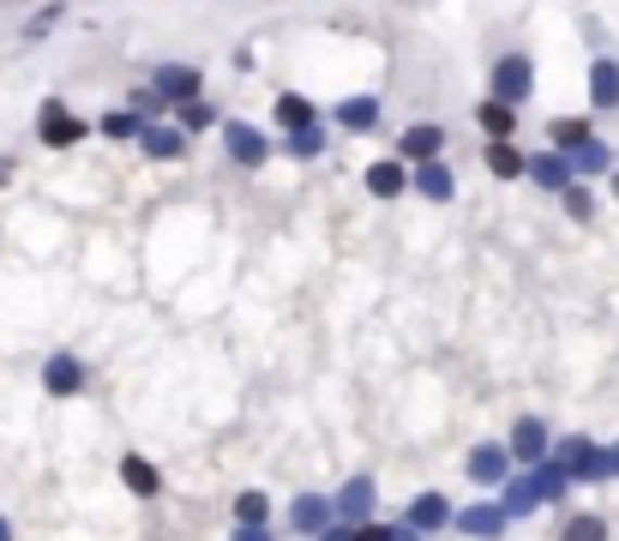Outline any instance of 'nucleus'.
Instances as JSON below:
<instances>
[{
	"instance_id": "10",
	"label": "nucleus",
	"mask_w": 619,
	"mask_h": 541,
	"mask_svg": "<svg viewBox=\"0 0 619 541\" xmlns=\"http://www.w3.org/2000/svg\"><path fill=\"white\" fill-rule=\"evenodd\" d=\"M523 175H529V180H542L547 193H559V187H566V180H578V175H571V163H566V151L529 156V163H523Z\"/></svg>"
},
{
	"instance_id": "4",
	"label": "nucleus",
	"mask_w": 619,
	"mask_h": 541,
	"mask_svg": "<svg viewBox=\"0 0 619 541\" xmlns=\"http://www.w3.org/2000/svg\"><path fill=\"white\" fill-rule=\"evenodd\" d=\"M37 133H42V144L66 151V144H78V139H85V121H78L66 103H42V109H37Z\"/></svg>"
},
{
	"instance_id": "29",
	"label": "nucleus",
	"mask_w": 619,
	"mask_h": 541,
	"mask_svg": "<svg viewBox=\"0 0 619 541\" xmlns=\"http://www.w3.org/2000/svg\"><path fill=\"white\" fill-rule=\"evenodd\" d=\"M289 151H295V156H319V151H325L319 121H313V127H295V133H289Z\"/></svg>"
},
{
	"instance_id": "35",
	"label": "nucleus",
	"mask_w": 619,
	"mask_h": 541,
	"mask_svg": "<svg viewBox=\"0 0 619 541\" xmlns=\"http://www.w3.org/2000/svg\"><path fill=\"white\" fill-rule=\"evenodd\" d=\"M386 541H421V529H409V524H403V529H386Z\"/></svg>"
},
{
	"instance_id": "7",
	"label": "nucleus",
	"mask_w": 619,
	"mask_h": 541,
	"mask_svg": "<svg viewBox=\"0 0 619 541\" xmlns=\"http://www.w3.org/2000/svg\"><path fill=\"white\" fill-rule=\"evenodd\" d=\"M42 386H49L54 398H73V391H85V361H78V355H49V367H42Z\"/></svg>"
},
{
	"instance_id": "19",
	"label": "nucleus",
	"mask_w": 619,
	"mask_h": 541,
	"mask_svg": "<svg viewBox=\"0 0 619 541\" xmlns=\"http://www.w3.org/2000/svg\"><path fill=\"white\" fill-rule=\"evenodd\" d=\"M439 144H445V133H439V127H409L397 151L409 156V163H427V156H439Z\"/></svg>"
},
{
	"instance_id": "8",
	"label": "nucleus",
	"mask_w": 619,
	"mask_h": 541,
	"mask_svg": "<svg viewBox=\"0 0 619 541\" xmlns=\"http://www.w3.org/2000/svg\"><path fill=\"white\" fill-rule=\"evenodd\" d=\"M289 524H295L301 536H319L325 524H337V505H331V500H319V493H301V500L289 505Z\"/></svg>"
},
{
	"instance_id": "11",
	"label": "nucleus",
	"mask_w": 619,
	"mask_h": 541,
	"mask_svg": "<svg viewBox=\"0 0 619 541\" xmlns=\"http://www.w3.org/2000/svg\"><path fill=\"white\" fill-rule=\"evenodd\" d=\"M139 144H144V156H156V163H175V156L187 151V133L181 127H139Z\"/></svg>"
},
{
	"instance_id": "26",
	"label": "nucleus",
	"mask_w": 619,
	"mask_h": 541,
	"mask_svg": "<svg viewBox=\"0 0 619 541\" xmlns=\"http://www.w3.org/2000/svg\"><path fill=\"white\" fill-rule=\"evenodd\" d=\"M566 163H571V175H602V168H607V151H602L595 139H583L578 151H566Z\"/></svg>"
},
{
	"instance_id": "38",
	"label": "nucleus",
	"mask_w": 619,
	"mask_h": 541,
	"mask_svg": "<svg viewBox=\"0 0 619 541\" xmlns=\"http://www.w3.org/2000/svg\"><path fill=\"white\" fill-rule=\"evenodd\" d=\"M614 476H619V445H614Z\"/></svg>"
},
{
	"instance_id": "15",
	"label": "nucleus",
	"mask_w": 619,
	"mask_h": 541,
	"mask_svg": "<svg viewBox=\"0 0 619 541\" xmlns=\"http://www.w3.org/2000/svg\"><path fill=\"white\" fill-rule=\"evenodd\" d=\"M439 524H452V505H445V493H421V500L409 505V529H421V536H433Z\"/></svg>"
},
{
	"instance_id": "14",
	"label": "nucleus",
	"mask_w": 619,
	"mask_h": 541,
	"mask_svg": "<svg viewBox=\"0 0 619 541\" xmlns=\"http://www.w3.org/2000/svg\"><path fill=\"white\" fill-rule=\"evenodd\" d=\"M590 103L595 109H619V61H595L590 66Z\"/></svg>"
},
{
	"instance_id": "3",
	"label": "nucleus",
	"mask_w": 619,
	"mask_h": 541,
	"mask_svg": "<svg viewBox=\"0 0 619 541\" xmlns=\"http://www.w3.org/2000/svg\"><path fill=\"white\" fill-rule=\"evenodd\" d=\"M529 90H535V66H529V54H505L500 66H493V97L500 103H529Z\"/></svg>"
},
{
	"instance_id": "23",
	"label": "nucleus",
	"mask_w": 619,
	"mask_h": 541,
	"mask_svg": "<svg viewBox=\"0 0 619 541\" xmlns=\"http://www.w3.org/2000/svg\"><path fill=\"white\" fill-rule=\"evenodd\" d=\"M481 127H488L493 139H511V133H517V109L493 97V103H481Z\"/></svg>"
},
{
	"instance_id": "24",
	"label": "nucleus",
	"mask_w": 619,
	"mask_h": 541,
	"mask_svg": "<svg viewBox=\"0 0 619 541\" xmlns=\"http://www.w3.org/2000/svg\"><path fill=\"white\" fill-rule=\"evenodd\" d=\"M313 121H319V115H313L307 97H277V127L295 133V127H313Z\"/></svg>"
},
{
	"instance_id": "33",
	"label": "nucleus",
	"mask_w": 619,
	"mask_h": 541,
	"mask_svg": "<svg viewBox=\"0 0 619 541\" xmlns=\"http://www.w3.org/2000/svg\"><path fill=\"white\" fill-rule=\"evenodd\" d=\"M319 541H355V524H343V517H337V529L325 524V529H319Z\"/></svg>"
},
{
	"instance_id": "9",
	"label": "nucleus",
	"mask_w": 619,
	"mask_h": 541,
	"mask_svg": "<svg viewBox=\"0 0 619 541\" xmlns=\"http://www.w3.org/2000/svg\"><path fill=\"white\" fill-rule=\"evenodd\" d=\"M199 85H205L199 66H163V73H156V97H168V103H193Z\"/></svg>"
},
{
	"instance_id": "30",
	"label": "nucleus",
	"mask_w": 619,
	"mask_h": 541,
	"mask_svg": "<svg viewBox=\"0 0 619 541\" xmlns=\"http://www.w3.org/2000/svg\"><path fill=\"white\" fill-rule=\"evenodd\" d=\"M265 517H271L265 493H241V500H235V524H265Z\"/></svg>"
},
{
	"instance_id": "34",
	"label": "nucleus",
	"mask_w": 619,
	"mask_h": 541,
	"mask_svg": "<svg viewBox=\"0 0 619 541\" xmlns=\"http://www.w3.org/2000/svg\"><path fill=\"white\" fill-rule=\"evenodd\" d=\"M235 541H271V536H265V524H241V529H235Z\"/></svg>"
},
{
	"instance_id": "13",
	"label": "nucleus",
	"mask_w": 619,
	"mask_h": 541,
	"mask_svg": "<svg viewBox=\"0 0 619 541\" xmlns=\"http://www.w3.org/2000/svg\"><path fill=\"white\" fill-rule=\"evenodd\" d=\"M337 127L374 133L379 127V97H349V103H337Z\"/></svg>"
},
{
	"instance_id": "36",
	"label": "nucleus",
	"mask_w": 619,
	"mask_h": 541,
	"mask_svg": "<svg viewBox=\"0 0 619 541\" xmlns=\"http://www.w3.org/2000/svg\"><path fill=\"white\" fill-rule=\"evenodd\" d=\"M13 175H18V163H13V156H0V187H7Z\"/></svg>"
},
{
	"instance_id": "32",
	"label": "nucleus",
	"mask_w": 619,
	"mask_h": 541,
	"mask_svg": "<svg viewBox=\"0 0 619 541\" xmlns=\"http://www.w3.org/2000/svg\"><path fill=\"white\" fill-rule=\"evenodd\" d=\"M54 18H61V7H49V13H37V18H30V25H25V37H30V42H37V37H49V30H54Z\"/></svg>"
},
{
	"instance_id": "1",
	"label": "nucleus",
	"mask_w": 619,
	"mask_h": 541,
	"mask_svg": "<svg viewBox=\"0 0 619 541\" xmlns=\"http://www.w3.org/2000/svg\"><path fill=\"white\" fill-rule=\"evenodd\" d=\"M566 481H571V476H566V464H559V457H554V464H535L523 481H511V488H505V517H523V512H535L542 500L566 493Z\"/></svg>"
},
{
	"instance_id": "22",
	"label": "nucleus",
	"mask_w": 619,
	"mask_h": 541,
	"mask_svg": "<svg viewBox=\"0 0 619 541\" xmlns=\"http://www.w3.org/2000/svg\"><path fill=\"white\" fill-rule=\"evenodd\" d=\"M559 541H607V517H602V512L566 517V536H559Z\"/></svg>"
},
{
	"instance_id": "37",
	"label": "nucleus",
	"mask_w": 619,
	"mask_h": 541,
	"mask_svg": "<svg viewBox=\"0 0 619 541\" xmlns=\"http://www.w3.org/2000/svg\"><path fill=\"white\" fill-rule=\"evenodd\" d=\"M0 541H13V536H7V517H0Z\"/></svg>"
},
{
	"instance_id": "17",
	"label": "nucleus",
	"mask_w": 619,
	"mask_h": 541,
	"mask_svg": "<svg viewBox=\"0 0 619 541\" xmlns=\"http://www.w3.org/2000/svg\"><path fill=\"white\" fill-rule=\"evenodd\" d=\"M505 464H511V451H500V445H476V451H469V476L488 481V488H493V481H505Z\"/></svg>"
},
{
	"instance_id": "27",
	"label": "nucleus",
	"mask_w": 619,
	"mask_h": 541,
	"mask_svg": "<svg viewBox=\"0 0 619 541\" xmlns=\"http://www.w3.org/2000/svg\"><path fill=\"white\" fill-rule=\"evenodd\" d=\"M547 133H554V151H578V144L590 139V121H578V115L566 121V115H559L554 127H547Z\"/></svg>"
},
{
	"instance_id": "6",
	"label": "nucleus",
	"mask_w": 619,
	"mask_h": 541,
	"mask_svg": "<svg viewBox=\"0 0 619 541\" xmlns=\"http://www.w3.org/2000/svg\"><path fill=\"white\" fill-rule=\"evenodd\" d=\"M374 500H379V493H374V481H367V476H355V481H343V493H337V517H343V524H367V517H374Z\"/></svg>"
},
{
	"instance_id": "28",
	"label": "nucleus",
	"mask_w": 619,
	"mask_h": 541,
	"mask_svg": "<svg viewBox=\"0 0 619 541\" xmlns=\"http://www.w3.org/2000/svg\"><path fill=\"white\" fill-rule=\"evenodd\" d=\"M139 127H144V121L132 115V109H115V115H103V133H109V139H139Z\"/></svg>"
},
{
	"instance_id": "5",
	"label": "nucleus",
	"mask_w": 619,
	"mask_h": 541,
	"mask_svg": "<svg viewBox=\"0 0 619 541\" xmlns=\"http://www.w3.org/2000/svg\"><path fill=\"white\" fill-rule=\"evenodd\" d=\"M223 144H229V156L241 168H258L265 156H271V139H265L258 127H247V121H229V127H223Z\"/></svg>"
},
{
	"instance_id": "39",
	"label": "nucleus",
	"mask_w": 619,
	"mask_h": 541,
	"mask_svg": "<svg viewBox=\"0 0 619 541\" xmlns=\"http://www.w3.org/2000/svg\"><path fill=\"white\" fill-rule=\"evenodd\" d=\"M614 193H619V175H614Z\"/></svg>"
},
{
	"instance_id": "25",
	"label": "nucleus",
	"mask_w": 619,
	"mask_h": 541,
	"mask_svg": "<svg viewBox=\"0 0 619 541\" xmlns=\"http://www.w3.org/2000/svg\"><path fill=\"white\" fill-rule=\"evenodd\" d=\"M121 481H127L132 493H144V500H151V493L163 488V481H156V469L144 464V457H127V464H121Z\"/></svg>"
},
{
	"instance_id": "12",
	"label": "nucleus",
	"mask_w": 619,
	"mask_h": 541,
	"mask_svg": "<svg viewBox=\"0 0 619 541\" xmlns=\"http://www.w3.org/2000/svg\"><path fill=\"white\" fill-rule=\"evenodd\" d=\"M457 529H464V536H481V541L505 536V505H469V512L457 517Z\"/></svg>"
},
{
	"instance_id": "16",
	"label": "nucleus",
	"mask_w": 619,
	"mask_h": 541,
	"mask_svg": "<svg viewBox=\"0 0 619 541\" xmlns=\"http://www.w3.org/2000/svg\"><path fill=\"white\" fill-rule=\"evenodd\" d=\"M542 451H547V427L542 422H517V433H511L517 464H542Z\"/></svg>"
},
{
	"instance_id": "31",
	"label": "nucleus",
	"mask_w": 619,
	"mask_h": 541,
	"mask_svg": "<svg viewBox=\"0 0 619 541\" xmlns=\"http://www.w3.org/2000/svg\"><path fill=\"white\" fill-rule=\"evenodd\" d=\"M559 193H566V211H571V217H590V193H583L578 180H566Z\"/></svg>"
},
{
	"instance_id": "18",
	"label": "nucleus",
	"mask_w": 619,
	"mask_h": 541,
	"mask_svg": "<svg viewBox=\"0 0 619 541\" xmlns=\"http://www.w3.org/2000/svg\"><path fill=\"white\" fill-rule=\"evenodd\" d=\"M415 187H421L427 199H439V205H445V199H452V168L439 163V156H427V163H415Z\"/></svg>"
},
{
	"instance_id": "2",
	"label": "nucleus",
	"mask_w": 619,
	"mask_h": 541,
	"mask_svg": "<svg viewBox=\"0 0 619 541\" xmlns=\"http://www.w3.org/2000/svg\"><path fill=\"white\" fill-rule=\"evenodd\" d=\"M559 464H566V476H578V481H607L614 476V451H595L590 439H559V451H554Z\"/></svg>"
},
{
	"instance_id": "20",
	"label": "nucleus",
	"mask_w": 619,
	"mask_h": 541,
	"mask_svg": "<svg viewBox=\"0 0 619 541\" xmlns=\"http://www.w3.org/2000/svg\"><path fill=\"white\" fill-rule=\"evenodd\" d=\"M523 163H529V156L517 151L511 139H493V151H488V168H493V175H500V180H517V175H523Z\"/></svg>"
},
{
	"instance_id": "21",
	"label": "nucleus",
	"mask_w": 619,
	"mask_h": 541,
	"mask_svg": "<svg viewBox=\"0 0 619 541\" xmlns=\"http://www.w3.org/2000/svg\"><path fill=\"white\" fill-rule=\"evenodd\" d=\"M367 193H374V199H397L403 193V163H374V168H367Z\"/></svg>"
}]
</instances>
